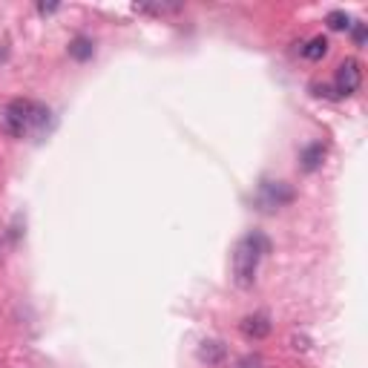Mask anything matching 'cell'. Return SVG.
<instances>
[{
	"label": "cell",
	"mask_w": 368,
	"mask_h": 368,
	"mask_svg": "<svg viewBox=\"0 0 368 368\" xmlns=\"http://www.w3.org/2000/svg\"><path fill=\"white\" fill-rule=\"evenodd\" d=\"M302 55H305L308 61H323V58L328 55V41H325L323 35L311 38V41H308V46H305V50H302Z\"/></svg>",
	"instance_id": "obj_6"
},
{
	"label": "cell",
	"mask_w": 368,
	"mask_h": 368,
	"mask_svg": "<svg viewBox=\"0 0 368 368\" xmlns=\"http://www.w3.org/2000/svg\"><path fill=\"white\" fill-rule=\"evenodd\" d=\"M213 348H202V360H207V362H216L219 357H221V345L219 343H210Z\"/></svg>",
	"instance_id": "obj_9"
},
{
	"label": "cell",
	"mask_w": 368,
	"mask_h": 368,
	"mask_svg": "<svg viewBox=\"0 0 368 368\" xmlns=\"http://www.w3.org/2000/svg\"><path fill=\"white\" fill-rule=\"evenodd\" d=\"M239 331H242L248 340H265L270 334V319H268V314H250L239 323Z\"/></svg>",
	"instance_id": "obj_4"
},
{
	"label": "cell",
	"mask_w": 368,
	"mask_h": 368,
	"mask_svg": "<svg viewBox=\"0 0 368 368\" xmlns=\"http://www.w3.org/2000/svg\"><path fill=\"white\" fill-rule=\"evenodd\" d=\"M325 23H328V29H334V32H343V29L351 26V18H348L345 12H331L328 18H325Z\"/></svg>",
	"instance_id": "obj_8"
},
{
	"label": "cell",
	"mask_w": 368,
	"mask_h": 368,
	"mask_svg": "<svg viewBox=\"0 0 368 368\" xmlns=\"http://www.w3.org/2000/svg\"><path fill=\"white\" fill-rule=\"evenodd\" d=\"M3 121L12 136H23L29 130H41V127L50 121V109L41 104H32V101H12L3 113Z\"/></svg>",
	"instance_id": "obj_2"
},
{
	"label": "cell",
	"mask_w": 368,
	"mask_h": 368,
	"mask_svg": "<svg viewBox=\"0 0 368 368\" xmlns=\"http://www.w3.org/2000/svg\"><path fill=\"white\" fill-rule=\"evenodd\" d=\"M323 158H325V147H323V144H311V147L302 153V158H299V162H302V170H305V173H314L319 164H323Z\"/></svg>",
	"instance_id": "obj_5"
},
{
	"label": "cell",
	"mask_w": 368,
	"mask_h": 368,
	"mask_svg": "<svg viewBox=\"0 0 368 368\" xmlns=\"http://www.w3.org/2000/svg\"><path fill=\"white\" fill-rule=\"evenodd\" d=\"M268 250V242L259 236V233H250L245 236L242 242L236 245V253H233V274H236V282L242 288H250L253 279H256V270H259V259L262 253Z\"/></svg>",
	"instance_id": "obj_1"
},
{
	"label": "cell",
	"mask_w": 368,
	"mask_h": 368,
	"mask_svg": "<svg viewBox=\"0 0 368 368\" xmlns=\"http://www.w3.org/2000/svg\"><path fill=\"white\" fill-rule=\"evenodd\" d=\"M354 43H357V46H362V43H365V26H362V23H357V26H354Z\"/></svg>",
	"instance_id": "obj_10"
},
{
	"label": "cell",
	"mask_w": 368,
	"mask_h": 368,
	"mask_svg": "<svg viewBox=\"0 0 368 368\" xmlns=\"http://www.w3.org/2000/svg\"><path fill=\"white\" fill-rule=\"evenodd\" d=\"M38 12H41V14H52V12H58V3H41Z\"/></svg>",
	"instance_id": "obj_11"
},
{
	"label": "cell",
	"mask_w": 368,
	"mask_h": 368,
	"mask_svg": "<svg viewBox=\"0 0 368 368\" xmlns=\"http://www.w3.org/2000/svg\"><path fill=\"white\" fill-rule=\"evenodd\" d=\"M362 84V67L357 58H345L337 67V92L340 95H354Z\"/></svg>",
	"instance_id": "obj_3"
},
{
	"label": "cell",
	"mask_w": 368,
	"mask_h": 368,
	"mask_svg": "<svg viewBox=\"0 0 368 368\" xmlns=\"http://www.w3.org/2000/svg\"><path fill=\"white\" fill-rule=\"evenodd\" d=\"M92 41L89 38H75L72 43H69V55L75 58V61H89L92 58Z\"/></svg>",
	"instance_id": "obj_7"
}]
</instances>
